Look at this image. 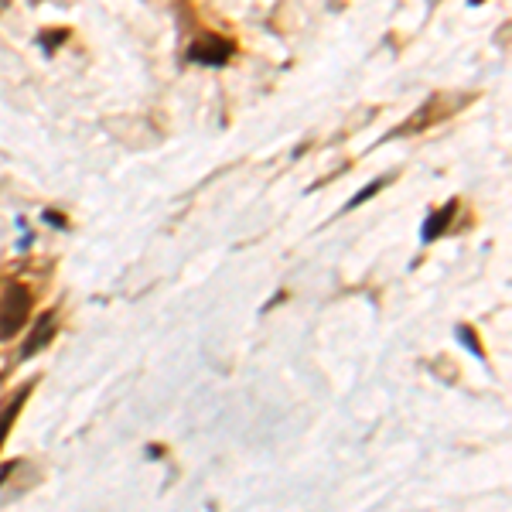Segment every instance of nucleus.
Returning a JSON list of instances; mask_svg holds the SVG:
<instances>
[{
    "label": "nucleus",
    "instance_id": "1",
    "mask_svg": "<svg viewBox=\"0 0 512 512\" xmlns=\"http://www.w3.org/2000/svg\"><path fill=\"white\" fill-rule=\"evenodd\" d=\"M28 318H31V294L21 284H11L4 297V308H0V338L18 335Z\"/></svg>",
    "mask_w": 512,
    "mask_h": 512
},
{
    "label": "nucleus",
    "instance_id": "10",
    "mask_svg": "<svg viewBox=\"0 0 512 512\" xmlns=\"http://www.w3.org/2000/svg\"><path fill=\"white\" fill-rule=\"evenodd\" d=\"M4 7H7V0H0V11H4Z\"/></svg>",
    "mask_w": 512,
    "mask_h": 512
},
{
    "label": "nucleus",
    "instance_id": "9",
    "mask_svg": "<svg viewBox=\"0 0 512 512\" xmlns=\"http://www.w3.org/2000/svg\"><path fill=\"white\" fill-rule=\"evenodd\" d=\"M45 222H48V226H55V229L69 226V222H65V216H55V212H45Z\"/></svg>",
    "mask_w": 512,
    "mask_h": 512
},
{
    "label": "nucleus",
    "instance_id": "2",
    "mask_svg": "<svg viewBox=\"0 0 512 512\" xmlns=\"http://www.w3.org/2000/svg\"><path fill=\"white\" fill-rule=\"evenodd\" d=\"M236 45L229 38L222 35H212V31H205V35H198L192 45H188V62L195 65H212V69H219V65H226L233 59Z\"/></svg>",
    "mask_w": 512,
    "mask_h": 512
},
{
    "label": "nucleus",
    "instance_id": "11",
    "mask_svg": "<svg viewBox=\"0 0 512 512\" xmlns=\"http://www.w3.org/2000/svg\"><path fill=\"white\" fill-rule=\"evenodd\" d=\"M472 4H482V0H472Z\"/></svg>",
    "mask_w": 512,
    "mask_h": 512
},
{
    "label": "nucleus",
    "instance_id": "7",
    "mask_svg": "<svg viewBox=\"0 0 512 512\" xmlns=\"http://www.w3.org/2000/svg\"><path fill=\"white\" fill-rule=\"evenodd\" d=\"M454 335H458V342L465 345L468 352L478 355V359H485V349H482V342H478V335L472 332V328H468V325H458V332H454Z\"/></svg>",
    "mask_w": 512,
    "mask_h": 512
},
{
    "label": "nucleus",
    "instance_id": "5",
    "mask_svg": "<svg viewBox=\"0 0 512 512\" xmlns=\"http://www.w3.org/2000/svg\"><path fill=\"white\" fill-rule=\"evenodd\" d=\"M28 393H31V383L24 386V390L14 393V396H11V403H7V407L0 410V448H4L7 434H11V427H14V420H18L21 407H24V400H28Z\"/></svg>",
    "mask_w": 512,
    "mask_h": 512
},
{
    "label": "nucleus",
    "instance_id": "4",
    "mask_svg": "<svg viewBox=\"0 0 512 512\" xmlns=\"http://www.w3.org/2000/svg\"><path fill=\"white\" fill-rule=\"evenodd\" d=\"M55 328H59V321H55L52 311H48V315H41L38 325H35V332L28 335V345L21 349V359H31V355H38L41 349H45V345L55 338Z\"/></svg>",
    "mask_w": 512,
    "mask_h": 512
},
{
    "label": "nucleus",
    "instance_id": "6",
    "mask_svg": "<svg viewBox=\"0 0 512 512\" xmlns=\"http://www.w3.org/2000/svg\"><path fill=\"white\" fill-rule=\"evenodd\" d=\"M386 185H390V178H376L369 188H362V192H355V195L349 198V202H345V209H359L362 202H369V198H373V195H379Z\"/></svg>",
    "mask_w": 512,
    "mask_h": 512
},
{
    "label": "nucleus",
    "instance_id": "3",
    "mask_svg": "<svg viewBox=\"0 0 512 512\" xmlns=\"http://www.w3.org/2000/svg\"><path fill=\"white\" fill-rule=\"evenodd\" d=\"M454 216H458V198H451L448 205L434 209L431 216L424 219V226H420V239H424V243H434V239H441L451 229Z\"/></svg>",
    "mask_w": 512,
    "mask_h": 512
},
{
    "label": "nucleus",
    "instance_id": "8",
    "mask_svg": "<svg viewBox=\"0 0 512 512\" xmlns=\"http://www.w3.org/2000/svg\"><path fill=\"white\" fill-rule=\"evenodd\" d=\"M65 38H69V31H41V45H45V52H55Z\"/></svg>",
    "mask_w": 512,
    "mask_h": 512
}]
</instances>
